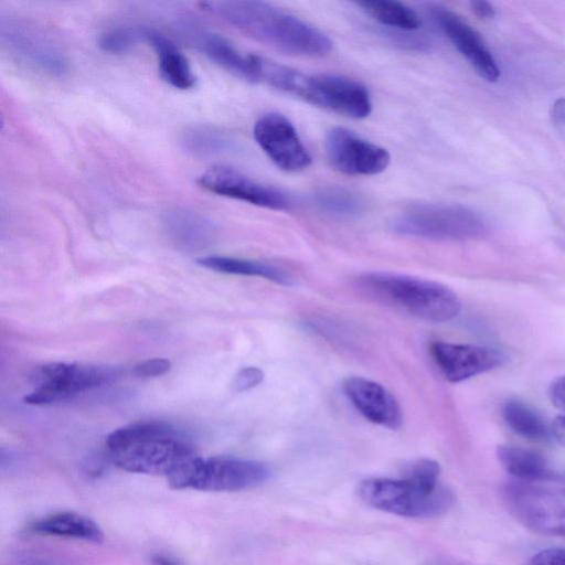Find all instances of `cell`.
I'll return each instance as SVG.
<instances>
[{
    "label": "cell",
    "mask_w": 565,
    "mask_h": 565,
    "mask_svg": "<svg viewBox=\"0 0 565 565\" xmlns=\"http://www.w3.org/2000/svg\"><path fill=\"white\" fill-rule=\"evenodd\" d=\"M530 565H565V548H547L535 554Z\"/></svg>",
    "instance_id": "cell-31"
},
{
    "label": "cell",
    "mask_w": 565,
    "mask_h": 565,
    "mask_svg": "<svg viewBox=\"0 0 565 565\" xmlns=\"http://www.w3.org/2000/svg\"><path fill=\"white\" fill-rule=\"evenodd\" d=\"M3 45L28 65L50 75L67 71L64 53L39 29L17 20H1Z\"/></svg>",
    "instance_id": "cell-13"
},
{
    "label": "cell",
    "mask_w": 565,
    "mask_h": 565,
    "mask_svg": "<svg viewBox=\"0 0 565 565\" xmlns=\"http://www.w3.org/2000/svg\"><path fill=\"white\" fill-rule=\"evenodd\" d=\"M440 466L433 459H417L408 462L402 470L401 478L426 490L439 487Z\"/></svg>",
    "instance_id": "cell-27"
},
{
    "label": "cell",
    "mask_w": 565,
    "mask_h": 565,
    "mask_svg": "<svg viewBox=\"0 0 565 565\" xmlns=\"http://www.w3.org/2000/svg\"><path fill=\"white\" fill-rule=\"evenodd\" d=\"M198 264L211 270L232 275L255 276L282 286L292 285L291 276L271 264L228 256H206Z\"/></svg>",
    "instance_id": "cell-20"
},
{
    "label": "cell",
    "mask_w": 565,
    "mask_h": 565,
    "mask_svg": "<svg viewBox=\"0 0 565 565\" xmlns=\"http://www.w3.org/2000/svg\"><path fill=\"white\" fill-rule=\"evenodd\" d=\"M164 222L170 234L175 239L184 243L205 241L212 232L209 220L199 213L184 209L169 211Z\"/></svg>",
    "instance_id": "cell-25"
},
{
    "label": "cell",
    "mask_w": 565,
    "mask_h": 565,
    "mask_svg": "<svg viewBox=\"0 0 565 565\" xmlns=\"http://www.w3.org/2000/svg\"><path fill=\"white\" fill-rule=\"evenodd\" d=\"M358 493L376 510L415 519L441 515L455 502L452 492L445 487L426 490L403 478H367L359 484Z\"/></svg>",
    "instance_id": "cell-7"
},
{
    "label": "cell",
    "mask_w": 565,
    "mask_h": 565,
    "mask_svg": "<svg viewBox=\"0 0 565 565\" xmlns=\"http://www.w3.org/2000/svg\"><path fill=\"white\" fill-rule=\"evenodd\" d=\"M142 41L154 51L162 79L178 89H189L195 84L191 65L177 44L161 32L141 28Z\"/></svg>",
    "instance_id": "cell-18"
},
{
    "label": "cell",
    "mask_w": 565,
    "mask_h": 565,
    "mask_svg": "<svg viewBox=\"0 0 565 565\" xmlns=\"http://www.w3.org/2000/svg\"><path fill=\"white\" fill-rule=\"evenodd\" d=\"M171 369V361L163 358H154L136 364L132 373L139 377H156L166 374Z\"/></svg>",
    "instance_id": "cell-29"
},
{
    "label": "cell",
    "mask_w": 565,
    "mask_h": 565,
    "mask_svg": "<svg viewBox=\"0 0 565 565\" xmlns=\"http://www.w3.org/2000/svg\"><path fill=\"white\" fill-rule=\"evenodd\" d=\"M553 405L565 412V375L555 379L548 387Z\"/></svg>",
    "instance_id": "cell-32"
},
{
    "label": "cell",
    "mask_w": 565,
    "mask_h": 565,
    "mask_svg": "<svg viewBox=\"0 0 565 565\" xmlns=\"http://www.w3.org/2000/svg\"><path fill=\"white\" fill-rule=\"evenodd\" d=\"M186 34L192 45L210 61L236 77L259 83L262 56L241 51L228 39L213 31L192 28Z\"/></svg>",
    "instance_id": "cell-17"
},
{
    "label": "cell",
    "mask_w": 565,
    "mask_h": 565,
    "mask_svg": "<svg viewBox=\"0 0 565 565\" xmlns=\"http://www.w3.org/2000/svg\"><path fill=\"white\" fill-rule=\"evenodd\" d=\"M551 428L553 436L565 445V415L557 416Z\"/></svg>",
    "instance_id": "cell-35"
},
{
    "label": "cell",
    "mask_w": 565,
    "mask_h": 565,
    "mask_svg": "<svg viewBox=\"0 0 565 565\" xmlns=\"http://www.w3.org/2000/svg\"><path fill=\"white\" fill-rule=\"evenodd\" d=\"M106 445L114 465L122 470L168 478L195 456L193 446L172 425L145 420L111 431Z\"/></svg>",
    "instance_id": "cell-2"
},
{
    "label": "cell",
    "mask_w": 565,
    "mask_h": 565,
    "mask_svg": "<svg viewBox=\"0 0 565 565\" xmlns=\"http://www.w3.org/2000/svg\"><path fill=\"white\" fill-rule=\"evenodd\" d=\"M502 416L507 425L518 435L536 441H546L553 434L544 419L527 404L508 399L502 405Z\"/></svg>",
    "instance_id": "cell-22"
},
{
    "label": "cell",
    "mask_w": 565,
    "mask_h": 565,
    "mask_svg": "<svg viewBox=\"0 0 565 565\" xmlns=\"http://www.w3.org/2000/svg\"><path fill=\"white\" fill-rule=\"evenodd\" d=\"M324 151L329 164L348 175L379 174L391 160L385 148L344 127H334L327 132Z\"/></svg>",
    "instance_id": "cell-10"
},
{
    "label": "cell",
    "mask_w": 565,
    "mask_h": 565,
    "mask_svg": "<svg viewBox=\"0 0 565 565\" xmlns=\"http://www.w3.org/2000/svg\"><path fill=\"white\" fill-rule=\"evenodd\" d=\"M356 4L379 23L399 31H415L422 21L415 10L398 1L372 0Z\"/></svg>",
    "instance_id": "cell-24"
},
{
    "label": "cell",
    "mask_w": 565,
    "mask_h": 565,
    "mask_svg": "<svg viewBox=\"0 0 565 565\" xmlns=\"http://www.w3.org/2000/svg\"><path fill=\"white\" fill-rule=\"evenodd\" d=\"M29 531L39 535L90 543H102L104 541L103 530L94 520L71 511H60L38 519L29 525Z\"/></svg>",
    "instance_id": "cell-19"
},
{
    "label": "cell",
    "mask_w": 565,
    "mask_h": 565,
    "mask_svg": "<svg viewBox=\"0 0 565 565\" xmlns=\"http://www.w3.org/2000/svg\"><path fill=\"white\" fill-rule=\"evenodd\" d=\"M292 96L353 119H364L372 113L367 88L343 75L301 73Z\"/></svg>",
    "instance_id": "cell-8"
},
{
    "label": "cell",
    "mask_w": 565,
    "mask_h": 565,
    "mask_svg": "<svg viewBox=\"0 0 565 565\" xmlns=\"http://www.w3.org/2000/svg\"><path fill=\"white\" fill-rule=\"evenodd\" d=\"M264 380V372L256 366H247L237 372L233 387L237 392L248 391L259 385Z\"/></svg>",
    "instance_id": "cell-30"
},
{
    "label": "cell",
    "mask_w": 565,
    "mask_h": 565,
    "mask_svg": "<svg viewBox=\"0 0 565 565\" xmlns=\"http://www.w3.org/2000/svg\"><path fill=\"white\" fill-rule=\"evenodd\" d=\"M140 41H142L141 28H115L100 34L98 44L107 53L122 54Z\"/></svg>",
    "instance_id": "cell-28"
},
{
    "label": "cell",
    "mask_w": 565,
    "mask_h": 565,
    "mask_svg": "<svg viewBox=\"0 0 565 565\" xmlns=\"http://www.w3.org/2000/svg\"><path fill=\"white\" fill-rule=\"evenodd\" d=\"M365 292L429 322H446L461 310V302L447 286L409 275L373 271L359 277Z\"/></svg>",
    "instance_id": "cell-3"
},
{
    "label": "cell",
    "mask_w": 565,
    "mask_h": 565,
    "mask_svg": "<svg viewBox=\"0 0 565 565\" xmlns=\"http://www.w3.org/2000/svg\"><path fill=\"white\" fill-rule=\"evenodd\" d=\"M151 565H183L178 558L164 554V553H157L153 554L150 558Z\"/></svg>",
    "instance_id": "cell-36"
},
{
    "label": "cell",
    "mask_w": 565,
    "mask_h": 565,
    "mask_svg": "<svg viewBox=\"0 0 565 565\" xmlns=\"http://www.w3.org/2000/svg\"><path fill=\"white\" fill-rule=\"evenodd\" d=\"M393 232L430 241H465L487 232L484 218L475 210L456 203H418L395 215Z\"/></svg>",
    "instance_id": "cell-6"
},
{
    "label": "cell",
    "mask_w": 565,
    "mask_h": 565,
    "mask_svg": "<svg viewBox=\"0 0 565 565\" xmlns=\"http://www.w3.org/2000/svg\"><path fill=\"white\" fill-rule=\"evenodd\" d=\"M471 10L480 19H491L495 15L493 6L488 1L475 0L470 2Z\"/></svg>",
    "instance_id": "cell-34"
},
{
    "label": "cell",
    "mask_w": 565,
    "mask_h": 565,
    "mask_svg": "<svg viewBox=\"0 0 565 565\" xmlns=\"http://www.w3.org/2000/svg\"><path fill=\"white\" fill-rule=\"evenodd\" d=\"M503 497L524 526L565 539V479L552 475L533 480L514 479L504 487Z\"/></svg>",
    "instance_id": "cell-5"
},
{
    "label": "cell",
    "mask_w": 565,
    "mask_h": 565,
    "mask_svg": "<svg viewBox=\"0 0 565 565\" xmlns=\"http://www.w3.org/2000/svg\"><path fill=\"white\" fill-rule=\"evenodd\" d=\"M116 375L110 367L54 362L38 372V387L24 397L32 405H43L65 399L74 394L98 387Z\"/></svg>",
    "instance_id": "cell-9"
},
{
    "label": "cell",
    "mask_w": 565,
    "mask_h": 565,
    "mask_svg": "<svg viewBox=\"0 0 565 565\" xmlns=\"http://www.w3.org/2000/svg\"><path fill=\"white\" fill-rule=\"evenodd\" d=\"M497 457L503 469L519 480H533L551 475L545 459L529 449L501 445L497 449Z\"/></svg>",
    "instance_id": "cell-23"
},
{
    "label": "cell",
    "mask_w": 565,
    "mask_h": 565,
    "mask_svg": "<svg viewBox=\"0 0 565 565\" xmlns=\"http://www.w3.org/2000/svg\"><path fill=\"white\" fill-rule=\"evenodd\" d=\"M200 6L243 33L284 53L322 56L332 50V41L323 31L266 2L221 0L201 2Z\"/></svg>",
    "instance_id": "cell-1"
},
{
    "label": "cell",
    "mask_w": 565,
    "mask_h": 565,
    "mask_svg": "<svg viewBox=\"0 0 565 565\" xmlns=\"http://www.w3.org/2000/svg\"><path fill=\"white\" fill-rule=\"evenodd\" d=\"M343 391L354 408L369 422L388 429L401 427L402 408L382 384L362 376H349L343 382Z\"/></svg>",
    "instance_id": "cell-16"
},
{
    "label": "cell",
    "mask_w": 565,
    "mask_h": 565,
    "mask_svg": "<svg viewBox=\"0 0 565 565\" xmlns=\"http://www.w3.org/2000/svg\"><path fill=\"white\" fill-rule=\"evenodd\" d=\"M553 124L565 134V97L556 99L551 109Z\"/></svg>",
    "instance_id": "cell-33"
},
{
    "label": "cell",
    "mask_w": 565,
    "mask_h": 565,
    "mask_svg": "<svg viewBox=\"0 0 565 565\" xmlns=\"http://www.w3.org/2000/svg\"><path fill=\"white\" fill-rule=\"evenodd\" d=\"M271 468L259 460L231 456L201 458L193 456L168 478L173 489H194L211 492H235L267 482Z\"/></svg>",
    "instance_id": "cell-4"
},
{
    "label": "cell",
    "mask_w": 565,
    "mask_h": 565,
    "mask_svg": "<svg viewBox=\"0 0 565 565\" xmlns=\"http://www.w3.org/2000/svg\"><path fill=\"white\" fill-rule=\"evenodd\" d=\"M429 353L439 372L451 383L489 372L504 360V355L493 348L443 341L433 342Z\"/></svg>",
    "instance_id": "cell-14"
},
{
    "label": "cell",
    "mask_w": 565,
    "mask_h": 565,
    "mask_svg": "<svg viewBox=\"0 0 565 565\" xmlns=\"http://www.w3.org/2000/svg\"><path fill=\"white\" fill-rule=\"evenodd\" d=\"M313 203L322 213L335 218H353L365 210L358 192L339 185L323 186L313 194Z\"/></svg>",
    "instance_id": "cell-21"
},
{
    "label": "cell",
    "mask_w": 565,
    "mask_h": 565,
    "mask_svg": "<svg viewBox=\"0 0 565 565\" xmlns=\"http://www.w3.org/2000/svg\"><path fill=\"white\" fill-rule=\"evenodd\" d=\"M434 22L470 63L475 71L488 82H497L500 70L478 32L460 15L448 8L434 4L429 8Z\"/></svg>",
    "instance_id": "cell-15"
},
{
    "label": "cell",
    "mask_w": 565,
    "mask_h": 565,
    "mask_svg": "<svg viewBox=\"0 0 565 565\" xmlns=\"http://www.w3.org/2000/svg\"><path fill=\"white\" fill-rule=\"evenodd\" d=\"M198 183L211 193L265 209L285 211L291 205L284 191L225 166L211 167L199 177Z\"/></svg>",
    "instance_id": "cell-11"
},
{
    "label": "cell",
    "mask_w": 565,
    "mask_h": 565,
    "mask_svg": "<svg viewBox=\"0 0 565 565\" xmlns=\"http://www.w3.org/2000/svg\"><path fill=\"white\" fill-rule=\"evenodd\" d=\"M254 138L280 170L299 172L308 168L311 157L292 122L279 113H267L254 125Z\"/></svg>",
    "instance_id": "cell-12"
},
{
    "label": "cell",
    "mask_w": 565,
    "mask_h": 565,
    "mask_svg": "<svg viewBox=\"0 0 565 565\" xmlns=\"http://www.w3.org/2000/svg\"><path fill=\"white\" fill-rule=\"evenodd\" d=\"M233 140L225 132L209 126H195L182 135V145L195 154H212L228 150Z\"/></svg>",
    "instance_id": "cell-26"
}]
</instances>
